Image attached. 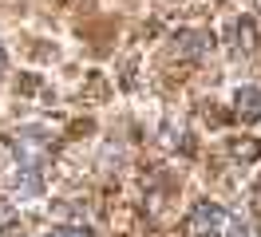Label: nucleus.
<instances>
[{"mask_svg":"<svg viewBox=\"0 0 261 237\" xmlns=\"http://www.w3.org/2000/svg\"><path fill=\"white\" fill-rule=\"evenodd\" d=\"M186 229H190V237H249L245 221H238L226 205H214V202L194 205L190 218H186Z\"/></svg>","mask_w":261,"mask_h":237,"instance_id":"1","label":"nucleus"},{"mask_svg":"<svg viewBox=\"0 0 261 237\" xmlns=\"http://www.w3.org/2000/svg\"><path fill=\"white\" fill-rule=\"evenodd\" d=\"M174 51L182 60H202V56L214 51V36L210 32H178L174 36Z\"/></svg>","mask_w":261,"mask_h":237,"instance_id":"2","label":"nucleus"},{"mask_svg":"<svg viewBox=\"0 0 261 237\" xmlns=\"http://www.w3.org/2000/svg\"><path fill=\"white\" fill-rule=\"evenodd\" d=\"M233 107H238V115H242V123H257L261 119V87H238Z\"/></svg>","mask_w":261,"mask_h":237,"instance_id":"3","label":"nucleus"},{"mask_svg":"<svg viewBox=\"0 0 261 237\" xmlns=\"http://www.w3.org/2000/svg\"><path fill=\"white\" fill-rule=\"evenodd\" d=\"M44 237H91L87 229H75V225H64V229H48Z\"/></svg>","mask_w":261,"mask_h":237,"instance_id":"4","label":"nucleus"},{"mask_svg":"<svg viewBox=\"0 0 261 237\" xmlns=\"http://www.w3.org/2000/svg\"><path fill=\"white\" fill-rule=\"evenodd\" d=\"M12 221H16V209H12L8 202H0V233H4V229H8Z\"/></svg>","mask_w":261,"mask_h":237,"instance_id":"5","label":"nucleus"},{"mask_svg":"<svg viewBox=\"0 0 261 237\" xmlns=\"http://www.w3.org/2000/svg\"><path fill=\"white\" fill-rule=\"evenodd\" d=\"M0 71H4V44H0Z\"/></svg>","mask_w":261,"mask_h":237,"instance_id":"6","label":"nucleus"}]
</instances>
